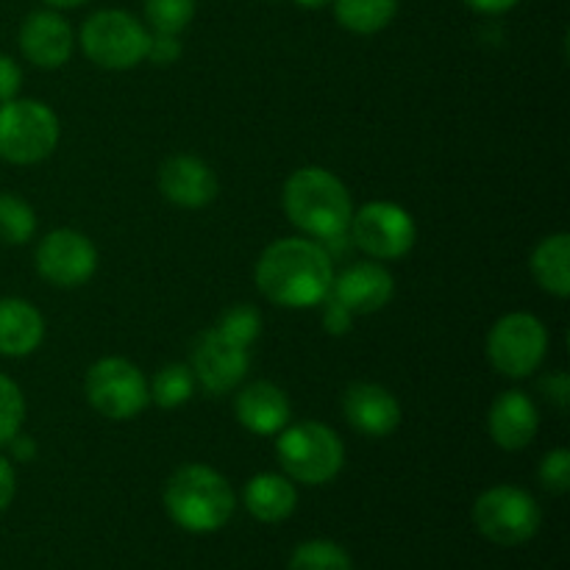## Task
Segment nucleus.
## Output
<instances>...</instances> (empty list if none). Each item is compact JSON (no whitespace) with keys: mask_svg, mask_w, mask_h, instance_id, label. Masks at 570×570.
Here are the masks:
<instances>
[{"mask_svg":"<svg viewBox=\"0 0 570 570\" xmlns=\"http://www.w3.org/2000/svg\"><path fill=\"white\" fill-rule=\"evenodd\" d=\"M254 282L256 289L282 309H312L332 293L334 262L317 239L284 237L262 250Z\"/></svg>","mask_w":570,"mask_h":570,"instance_id":"nucleus-1","label":"nucleus"},{"mask_svg":"<svg viewBox=\"0 0 570 570\" xmlns=\"http://www.w3.org/2000/svg\"><path fill=\"white\" fill-rule=\"evenodd\" d=\"M282 206L289 223L317 243L348 232L354 217V200L345 181L321 165H304L289 173L282 189Z\"/></svg>","mask_w":570,"mask_h":570,"instance_id":"nucleus-2","label":"nucleus"},{"mask_svg":"<svg viewBox=\"0 0 570 570\" xmlns=\"http://www.w3.org/2000/svg\"><path fill=\"white\" fill-rule=\"evenodd\" d=\"M167 518L189 534H215L232 521L237 495L220 471L204 462H189L173 471L161 493Z\"/></svg>","mask_w":570,"mask_h":570,"instance_id":"nucleus-3","label":"nucleus"},{"mask_svg":"<svg viewBox=\"0 0 570 570\" xmlns=\"http://www.w3.org/2000/svg\"><path fill=\"white\" fill-rule=\"evenodd\" d=\"M276 456L284 476L304 488H321L343 473L345 443L321 421L287 423L276 434Z\"/></svg>","mask_w":570,"mask_h":570,"instance_id":"nucleus-4","label":"nucleus"},{"mask_svg":"<svg viewBox=\"0 0 570 570\" xmlns=\"http://www.w3.org/2000/svg\"><path fill=\"white\" fill-rule=\"evenodd\" d=\"M61 122L48 104L14 98L0 104V159L9 165H39L59 148Z\"/></svg>","mask_w":570,"mask_h":570,"instance_id":"nucleus-5","label":"nucleus"},{"mask_svg":"<svg viewBox=\"0 0 570 570\" xmlns=\"http://www.w3.org/2000/svg\"><path fill=\"white\" fill-rule=\"evenodd\" d=\"M81 50L95 67L104 70H134L148 56L150 31L139 17L126 9H100L81 26Z\"/></svg>","mask_w":570,"mask_h":570,"instance_id":"nucleus-6","label":"nucleus"},{"mask_svg":"<svg viewBox=\"0 0 570 570\" xmlns=\"http://www.w3.org/2000/svg\"><path fill=\"white\" fill-rule=\"evenodd\" d=\"M543 512L538 499L515 484H495L473 501V527L495 546H523L540 532Z\"/></svg>","mask_w":570,"mask_h":570,"instance_id":"nucleus-7","label":"nucleus"},{"mask_svg":"<svg viewBox=\"0 0 570 570\" xmlns=\"http://www.w3.org/2000/svg\"><path fill=\"white\" fill-rule=\"evenodd\" d=\"M83 395L98 415L122 423L142 415L150 404L145 373L126 356H104L83 376Z\"/></svg>","mask_w":570,"mask_h":570,"instance_id":"nucleus-8","label":"nucleus"},{"mask_svg":"<svg viewBox=\"0 0 570 570\" xmlns=\"http://www.w3.org/2000/svg\"><path fill=\"white\" fill-rule=\"evenodd\" d=\"M549 328L532 312H510L488 332V360L501 376L529 379L549 356Z\"/></svg>","mask_w":570,"mask_h":570,"instance_id":"nucleus-9","label":"nucleus"},{"mask_svg":"<svg viewBox=\"0 0 570 570\" xmlns=\"http://www.w3.org/2000/svg\"><path fill=\"white\" fill-rule=\"evenodd\" d=\"M348 234L354 248L376 262L404 259L417 243L415 217L393 200H371L356 209Z\"/></svg>","mask_w":570,"mask_h":570,"instance_id":"nucleus-10","label":"nucleus"},{"mask_svg":"<svg viewBox=\"0 0 570 570\" xmlns=\"http://www.w3.org/2000/svg\"><path fill=\"white\" fill-rule=\"evenodd\" d=\"M33 267L39 276L59 289L83 287L98 271V248L76 228H53L33 250Z\"/></svg>","mask_w":570,"mask_h":570,"instance_id":"nucleus-11","label":"nucleus"},{"mask_svg":"<svg viewBox=\"0 0 570 570\" xmlns=\"http://www.w3.org/2000/svg\"><path fill=\"white\" fill-rule=\"evenodd\" d=\"M195 384L209 395H228L245 382L250 371V348L223 337L217 328H206L193 348Z\"/></svg>","mask_w":570,"mask_h":570,"instance_id":"nucleus-12","label":"nucleus"},{"mask_svg":"<svg viewBox=\"0 0 570 570\" xmlns=\"http://www.w3.org/2000/svg\"><path fill=\"white\" fill-rule=\"evenodd\" d=\"M17 45L26 61L39 70H59L72 59L76 50V31L56 9H37L22 20Z\"/></svg>","mask_w":570,"mask_h":570,"instance_id":"nucleus-13","label":"nucleus"},{"mask_svg":"<svg viewBox=\"0 0 570 570\" xmlns=\"http://www.w3.org/2000/svg\"><path fill=\"white\" fill-rule=\"evenodd\" d=\"M393 295H395L393 273H390L382 262L365 259V262H354V265L334 273L328 298L343 304L354 317H362V315H376V312H382L384 306L393 301Z\"/></svg>","mask_w":570,"mask_h":570,"instance_id":"nucleus-14","label":"nucleus"},{"mask_svg":"<svg viewBox=\"0 0 570 570\" xmlns=\"http://www.w3.org/2000/svg\"><path fill=\"white\" fill-rule=\"evenodd\" d=\"M343 417L354 432L365 438L382 440L390 438L401 426V401L395 399L393 390L376 382H354L345 387L343 401H340Z\"/></svg>","mask_w":570,"mask_h":570,"instance_id":"nucleus-15","label":"nucleus"},{"mask_svg":"<svg viewBox=\"0 0 570 570\" xmlns=\"http://www.w3.org/2000/svg\"><path fill=\"white\" fill-rule=\"evenodd\" d=\"M159 193L178 209H204L220 193L217 173L200 156L176 154L167 156L159 167Z\"/></svg>","mask_w":570,"mask_h":570,"instance_id":"nucleus-16","label":"nucleus"},{"mask_svg":"<svg viewBox=\"0 0 570 570\" xmlns=\"http://www.w3.org/2000/svg\"><path fill=\"white\" fill-rule=\"evenodd\" d=\"M234 417L256 438H276L293 417V404L278 384L259 379L234 395Z\"/></svg>","mask_w":570,"mask_h":570,"instance_id":"nucleus-17","label":"nucleus"},{"mask_svg":"<svg viewBox=\"0 0 570 570\" xmlns=\"http://www.w3.org/2000/svg\"><path fill=\"white\" fill-rule=\"evenodd\" d=\"M490 440L501 451H523L540 432V410L523 390H507L488 412Z\"/></svg>","mask_w":570,"mask_h":570,"instance_id":"nucleus-18","label":"nucleus"},{"mask_svg":"<svg viewBox=\"0 0 570 570\" xmlns=\"http://www.w3.org/2000/svg\"><path fill=\"white\" fill-rule=\"evenodd\" d=\"M45 340V317L31 301L0 298V356L26 360L37 354Z\"/></svg>","mask_w":570,"mask_h":570,"instance_id":"nucleus-19","label":"nucleus"},{"mask_svg":"<svg viewBox=\"0 0 570 570\" xmlns=\"http://www.w3.org/2000/svg\"><path fill=\"white\" fill-rule=\"evenodd\" d=\"M243 504L259 523H282L298 507V488L284 473H256L245 482Z\"/></svg>","mask_w":570,"mask_h":570,"instance_id":"nucleus-20","label":"nucleus"},{"mask_svg":"<svg viewBox=\"0 0 570 570\" xmlns=\"http://www.w3.org/2000/svg\"><path fill=\"white\" fill-rule=\"evenodd\" d=\"M529 271L538 287L554 298L570 295V234L557 232L540 239L529 259Z\"/></svg>","mask_w":570,"mask_h":570,"instance_id":"nucleus-21","label":"nucleus"},{"mask_svg":"<svg viewBox=\"0 0 570 570\" xmlns=\"http://www.w3.org/2000/svg\"><path fill=\"white\" fill-rule=\"evenodd\" d=\"M332 9L340 28L360 37H373L393 26L399 0H332Z\"/></svg>","mask_w":570,"mask_h":570,"instance_id":"nucleus-22","label":"nucleus"},{"mask_svg":"<svg viewBox=\"0 0 570 570\" xmlns=\"http://www.w3.org/2000/svg\"><path fill=\"white\" fill-rule=\"evenodd\" d=\"M150 401L161 410H178V406L187 404L195 393V376L193 367L184 365V362H170V365H161L156 371V376L148 384Z\"/></svg>","mask_w":570,"mask_h":570,"instance_id":"nucleus-23","label":"nucleus"},{"mask_svg":"<svg viewBox=\"0 0 570 570\" xmlns=\"http://www.w3.org/2000/svg\"><path fill=\"white\" fill-rule=\"evenodd\" d=\"M33 234H37V212L28 204L26 198H20L17 193H0V245H11V248H20V245L31 243Z\"/></svg>","mask_w":570,"mask_h":570,"instance_id":"nucleus-24","label":"nucleus"},{"mask_svg":"<svg viewBox=\"0 0 570 570\" xmlns=\"http://www.w3.org/2000/svg\"><path fill=\"white\" fill-rule=\"evenodd\" d=\"M289 570H354V562L340 543L315 538L295 546L293 557H289Z\"/></svg>","mask_w":570,"mask_h":570,"instance_id":"nucleus-25","label":"nucleus"},{"mask_svg":"<svg viewBox=\"0 0 570 570\" xmlns=\"http://www.w3.org/2000/svg\"><path fill=\"white\" fill-rule=\"evenodd\" d=\"M198 0H142L145 26L150 33H181L195 20Z\"/></svg>","mask_w":570,"mask_h":570,"instance_id":"nucleus-26","label":"nucleus"},{"mask_svg":"<svg viewBox=\"0 0 570 570\" xmlns=\"http://www.w3.org/2000/svg\"><path fill=\"white\" fill-rule=\"evenodd\" d=\"M215 328L223 337L250 348L262 334V312L256 309L254 304H234L223 312V317L217 321Z\"/></svg>","mask_w":570,"mask_h":570,"instance_id":"nucleus-27","label":"nucleus"},{"mask_svg":"<svg viewBox=\"0 0 570 570\" xmlns=\"http://www.w3.org/2000/svg\"><path fill=\"white\" fill-rule=\"evenodd\" d=\"M22 421H26V395L14 379L0 373V449H6L9 440L22 432Z\"/></svg>","mask_w":570,"mask_h":570,"instance_id":"nucleus-28","label":"nucleus"},{"mask_svg":"<svg viewBox=\"0 0 570 570\" xmlns=\"http://www.w3.org/2000/svg\"><path fill=\"white\" fill-rule=\"evenodd\" d=\"M538 479L549 493L566 495L570 490V451L554 449L540 460Z\"/></svg>","mask_w":570,"mask_h":570,"instance_id":"nucleus-29","label":"nucleus"},{"mask_svg":"<svg viewBox=\"0 0 570 570\" xmlns=\"http://www.w3.org/2000/svg\"><path fill=\"white\" fill-rule=\"evenodd\" d=\"M184 45L176 33H150L148 42V56L145 59L156 67H173L176 61H181Z\"/></svg>","mask_w":570,"mask_h":570,"instance_id":"nucleus-30","label":"nucleus"},{"mask_svg":"<svg viewBox=\"0 0 570 570\" xmlns=\"http://www.w3.org/2000/svg\"><path fill=\"white\" fill-rule=\"evenodd\" d=\"M323 332L332 334V337H343L354 328V315L345 309L343 304H337L334 298L323 301Z\"/></svg>","mask_w":570,"mask_h":570,"instance_id":"nucleus-31","label":"nucleus"},{"mask_svg":"<svg viewBox=\"0 0 570 570\" xmlns=\"http://www.w3.org/2000/svg\"><path fill=\"white\" fill-rule=\"evenodd\" d=\"M22 89V67L11 56L0 53V104L14 100Z\"/></svg>","mask_w":570,"mask_h":570,"instance_id":"nucleus-32","label":"nucleus"},{"mask_svg":"<svg viewBox=\"0 0 570 570\" xmlns=\"http://www.w3.org/2000/svg\"><path fill=\"white\" fill-rule=\"evenodd\" d=\"M540 387H543L546 399H549L551 404L560 406V410H568V404H570V379H568L566 371L551 373L549 379H543V382H540Z\"/></svg>","mask_w":570,"mask_h":570,"instance_id":"nucleus-33","label":"nucleus"},{"mask_svg":"<svg viewBox=\"0 0 570 570\" xmlns=\"http://www.w3.org/2000/svg\"><path fill=\"white\" fill-rule=\"evenodd\" d=\"M17 495V473L6 456H0V515L11 507Z\"/></svg>","mask_w":570,"mask_h":570,"instance_id":"nucleus-34","label":"nucleus"},{"mask_svg":"<svg viewBox=\"0 0 570 570\" xmlns=\"http://www.w3.org/2000/svg\"><path fill=\"white\" fill-rule=\"evenodd\" d=\"M518 3H521V0H465L468 9L476 11V14H488V17L507 14V11L515 9Z\"/></svg>","mask_w":570,"mask_h":570,"instance_id":"nucleus-35","label":"nucleus"},{"mask_svg":"<svg viewBox=\"0 0 570 570\" xmlns=\"http://www.w3.org/2000/svg\"><path fill=\"white\" fill-rule=\"evenodd\" d=\"M9 449H11V456H14L17 462H31L33 456H37V443H33L31 438H26V434H14V438L9 440Z\"/></svg>","mask_w":570,"mask_h":570,"instance_id":"nucleus-36","label":"nucleus"},{"mask_svg":"<svg viewBox=\"0 0 570 570\" xmlns=\"http://www.w3.org/2000/svg\"><path fill=\"white\" fill-rule=\"evenodd\" d=\"M42 3L48 6V9L61 11V9H78V6L89 3V0H42Z\"/></svg>","mask_w":570,"mask_h":570,"instance_id":"nucleus-37","label":"nucleus"},{"mask_svg":"<svg viewBox=\"0 0 570 570\" xmlns=\"http://www.w3.org/2000/svg\"><path fill=\"white\" fill-rule=\"evenodd\" d=\"M301 9H323V6H332V0H295Z\"/></svg>","mask_w":570,"mask_h":570,"instance_id":"nucleus-38","label":"nucleus"}]
</instances>
